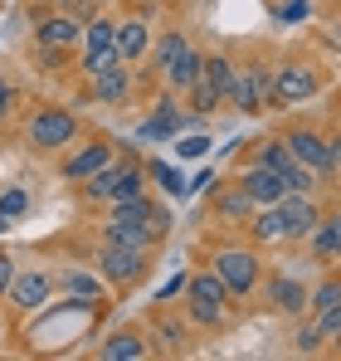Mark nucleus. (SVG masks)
Segmentation results:
<instances>
[{
	"label": "nucleus",
	"instance_id": "f257e3e1",
	"mask_svg": "<svg viewBox=\"0 0 341 361\" xmlns=\"http://www.w3.org/2000/svg\"><path fill=\"white\" fill-rule=\"evenodd\" d=\"M200 49H190V39L180 35V30H166L161 39H156V68H161V78H166V88H190L195 78H200Z\"/></svg>",
	"mask_w": 341,
	"mask_h": 361
},
{
	"label": "nucleus",
	"instance_id": "f03ea898",
	"mask_svg": "<svg viewBox=\"0 0 341 361\" xmlns=\"http://www.w3.org/2000/svg\"><path fill=\"white\" fill-rule=\"evenodd\" d=\"M244 118H259V113H268V103H273V73H268V63H244V68H234V83H229V98Z\"/></svg>",
	"mask_w": 341,
	"mask_h": 361
},
{
	"label": "nucleus",
	"instance_id": "7ed1b4c3",
	"mask_svg": "<svg viewBox=\"0 0 341 361\" xmlns=\"http://www.w3.org/2000/svg\"><path fill=\"white\" fill-rule=\"evenodd\" d=\"M185 288V312L200 322V327H220L225 322V283L215 279V274H195V279H185L180 283Z\"/></svg>",
	"mask_w": 341,
	"mask_h": 361
},
{
	"label": "nucleus",
	"instance_id": "20e7f679",
	"mask_svg": "<svg viewBox=\"0 0 341 361\" xmlns=\"http://www.w3.org/2000/svg\"><path fill=\"white\" fill-rule=\"evenodd\" d=\"M215 279L225 283L229 298H244L259 283V254H249V249H220L215 254Z\"/></svg>",
	"mask_w": 341,
	"mask_h": 361
},
{
	"label": "nucleus",
	"instance_id": "39448f33",
	"mask_svg": "<svg viewBox=\"0 0 341 361\" xmlns=\"http://www.w3.org/2000/svg\"><path fill=\"white\" fill-rule=\"evenodd\" d=\"M73 132H78V118H73L68 108H39V113L30 118V147L54 152V147H68V142H73Z\"/></svg>",
	"mask_w": 341,
	"mask_h": 361
},
{
	"label": "nucleus",
	"instance_id": "423d86ee",
	"mask_svg": "<svg viewBox=\"0 0 341 361\" xmlns=\"http://www.w3.org/2000/svg\"><path fill=\"white\" fill-rule=\"evenodd\" d=\"M283 147L302 161V166H312V171H327V176L337 171V137H317V132L297 127V132H287Z\"/></svg>",
	"mask_w": 341,
	"mask_h": 361
},
{
	"label": "nucleus",
	"instance_id": "0eeeda50",
	"mask_svg": "<svg viewBox=\"0 0 341 361\" xmlns=\"http://www.w3.org/2000/svg\"><path fill=\"white\" fill-rule=\"evenodd\" d=\"M278 215H283V240H307V235H312V225L322 220V210H317L312 190H283Z\"/></svg>",
	"mask_w": 341,
	"mask_h": 361
},
{
	"label": "nucleus",
	"instance_id": "6e6552de",
	"mask_svg": "<svg viewBox=\"0 0 341 361\" xmlns=\"http://www.w3.org/2000/svg\"><path fill=\"white\" fill-rule=\"evenodd\" d=\"M98 269H103L108 283H132V279L147 274V254H142V249H127V244L103 240V249H98Z\"/></svg>",
	"mask_w": 341,
	"mask_h": 361
},
{
	"label": "nucleus",
	"instance_id": "1a4fd4ad",
	"mask_svg": "<svg viewBox=\"0 0 341 361\" xmlns=\"http://www.w3.org/2000/svg\"><path fill=\"white\" fill-rule=\"evenodd\" d=\"M317 93V73L302 68V63H283L273 68V108H292V103H307Z\"/></svg>",
	"mask_w": 341,
	"mask_h": 361
},
{
	"label": "nucleus",
	"instance_id": "9d476101",
	"mask_svg": "<svg viewBox=\"0 0 341 361\" xmlns=\"http://www.w3.org/2000/svg\"><path fill=\"white\" fill-rule=\"evenodd\" d=\"M5 293H10V302H15V307L35 312V307H44V302H49V293H54V279H49V274H39V269H30V274H15Z\"/></svg>",
	"mask_w": 341,
	"mask_h": 361
},
{
	"label": "nucleus",
	"instance_id": "9b49d317",
	"mask_svg": "<svg viewBox=\"0 0 341 361\" xmlns=\"http://www.w3.org/2000/svg\"><path fill=\"white\" fill-rule=\"evenodd\" d=\"M239 190H244V195H249L254 205H278L287 185H283V176H278L273 166H259V161H254V166H249V171L239 176Z\"/></svg>",
	"mask_w": 341,
	"mask_h": 361
},
{
	"label": "nucleus",
	"instance_id": "f8f14e48",
	"mask_svg": "<svg viewBox=\"0 0 341 361\" xmlns=\"http://www.w3.org/2000/svg\"><path fill=\"white\" fill-rule=\"evenodd\" d=\"M35 39L39 44H54V49H73L83 39V20L78 15H44L35 25Z\"/></svg>",
	"mask_w": 341,
	"mask_h": 361
},
{
	"label": "nucleus",
	"instance_id": "ddd939ff",
	"mask_svg": "<svg viewBox=\"0 0 341 361\" xmlns=\"http://www.w3.org/2000/svg\"><path fill=\"white\" fill-rule=\"evenodd\" d=\"M113 44H117V54H122V63L142 59V54L151 49V25H147V20H122L117 35H113Z\"/></svg>",
	"mask_w": 341,
	"mask_h": 361
},
{
	"label": "nucleus",
	"instance_id": "4468645a",
	"mask_svg": "<svg viewBox=\"0 0 341 361\" xmlns=\"http://www.w3.org/2000/svg\"><path fill=\"white\" fill-rule=\"evenodd\" d=\"M268 302H278V312H307V283H297L287 274H273L268 279Z\"/></svg>",
	"mask_w": 341,
	"mask_h": 361
},
{
	"label": "nucleus",
	"instance_id": "2eb2a0df",
	"mask_svg": "<svg viewBox=\"0 0 341 361\" xmlns=\"http://www.w3.org/2000/svg\"><path fill=\"white\" fill-rule=\"evenodd\" d=\"M103 161H113V147H108V142H93V147H83L78 157L63 161V180H88Z\"/></svg>",
	"mask_w": 341,
	"mask_h": 361
},
{
	"label": "nucleus",
	"instance_id": "dca6fc26",
	"mask_svg": "<svg viewBox=\"0 0 341 361\" xmlns=\"http://www.w3.org/2000/svg\"><path fill=\"white\" fill-rule=\"evenodd\" d=\"M103 240L127 244V249H142V254H147V249L156 244L151 235H147V230H142V225H137V220H127V215H113V220L103 225Z\"/></svg>",
	"mask_w": 341,
	"mask_h": 361
},
{
	"label": "nucleus",
	"instance_id": "f3484780",
	"mask_svg": "<svg viewBox=\"0 0 341 361\" xmlns=\"http://www.w3.org/2000/svg\"><path fill=\"white\" fill-rule=\"evenodd\" d=\"M58 288H63V293H68L73 302H83V307L103 302V283H98L93 274H83V269H68V274L58 279Z\"/></svg>",
	"mask_w": 341,
	"mask_h": 361
},
{
	"label": "nucleus",
	"instance_id": "a211bd4d",
	"mask_svg": "<svg viewBox=\"0 0 341 361\" xmlns=\"http://www.w3.org/2000/svg\"><path fill=\"white\" fill-rule=\"evenodd\" d=\"M200 83L225 103L229 98V83H234V63L225 59V54H210V59H200Z\"/></svg>",
	"mask_w": 341,
	"mask_h": 361
},
{
	"label": "nucleus",
	"instance_id": "6ab92c4d",
	"mask_svg": "<svg viewBox=\"0 0 341 361\" xmlns=\"http://www.w3.org/2000/svg\"><path fill=\"white\" fill-rule=\"evenodd\" d=\"M307 240H312V254H317L322 264H332V259H337V240H341V220L337 215H322Z\"/></svg>",
	"mask_w": 341,
	"mask_h": 361
},
{
	"label": "nucleus",
	"instance_id": "aec40b11",
	"mask_svg": "<svg viewBox=\"0 0 341 361\" xmlns=\"http://www.w3.org/2000/svg\"><path fill=\"white\" fill-rule=\"evenodd\" d=\"M249 230H254V240H259V244H278V240H283V215H278V205H254Z\"/></svg>",
	"mask_w": 341,
	"mask_h": 361
},
{
	"label": "nucleus",
	"instance_id": "412c9836",
	"mask_svg": "<svg viewBox=\"0 0 341 361\" xmlns=\"http://www.w3.org/2000/svg\"><path fill=\"white\" fill-rule=\"evenodd\" d=\"M142 357H147V342L137 332H117L103 342V361H142Z\"/></svg>",
	"mask_w": 341,
	"mask_h": 361
},
{
	"label": "nucleus",
	"instance_id": "4be33fe9",
	"mask_svg": "<svg viewBox=\"0 0 341 361\" xmlns=\"http://www.w3.org/2000/svg\"><path fill=\"white\" fill-rule=\"evenodd\" d=\"M93 93H98L103 103H122V98H127V68H122V63H113V68L93 73Z\"/></svg>",
	"mask_w": 341,
	"mask_h": 361
},
{
	"label": "nucleus",
	"instance_id": "5701e85b",
	"mask_svg": "<svg viewBox=\"0 0 341 361\" xmlns=\"http://www.w3.org/2000/svg\"><path fill=\"white\" fill-rule=\"evenodd\" d=\"M215 210H220L225 220H249V215H254V200H249L239 185H229V190H215Z\"/></svg>",
	"mask_w": 341,
	"mask_h": 361
},
{
	"label": "nucleus",
	"instance_id": "b1692460",
	"mask_svg": "<svg viewBox=\"0 0 341 361\" xmlns=\"http://www.w3.org/2000/svg\"><path fill=\"white\" fill-rule=\"evenodd\" d=\"M113 35H117L113 20H88V25H83V44H88V49H113Z\"/></svg>",
	"mask_w": 341,
	"mask_h": 361
},
{
	"label": "nucleus",
	"instance_id": "393cba45",
	"mask_svg": "<svg viewBox=\"0 0 341 361\" xmlns=\"http://www.w3.org/2000/svg\"><path fill=\"white\" fill-rule=\"evenodd\" d=\"M307 307H312V312L341 307V283H337V279H322V288H317V293H307Z\"/></svg>",
	"mask_w": 341,
	"mask_h": 361
},
{
	"label": "nucleus",
	"instance_id": "a878e982",
	"mask_svg": "<svg viewBox=\"0 0 341 361\" xmlns=\"http://www.w3.org/2000/svg\"><path fill=\"white\" fill-rule=\"evenodd\" d=\"M25 210H30V190H25V185L0 190V215H10V220H15V215H25Z\"/></svg>",
	"mask_w": 341,
	"mask_h": 361
},
{
	"label": "nucleus",
	"instance_id": "bb28decb",
	"mask_svg": "<svg viewBox=\"0 0 341 361\" xmlns=\"http://www.w3.org/2000/svg\"><path fill=\"white\" fill-rule=\"evenodd\" d=\"M113 63H122L117 44H113V49H88V59H83V73L93 78V73H103V68H113Z\"/></svg>",
	"mask_w": 341,
	"mask_h": 361
},
{
	"label": "nucleus",
	"instance_id": "cd10ccee",
	"mask_svg": "<svg viewBox=\"0 0 341 361\" xmlns=\"http://www.w3.org/2000/svg\"><path fill=\"white\" fill-rule=\"evenodd\" d=\"M151 180H161L170 195H185V176H180L175 166H166V161H151Z\"/></svg>",
	"mask_w": 341,
	"mask_h": 361
},
{
	"label": "nucleus",
	"instance_id": "c85d7f7f",
	"mask_svg": "<svg viewBox=\"0 0 341 361\" xmlns=\"http://www.w3.org/2000/svg\"><path fill=\"white\" fill-rule=\"evenodd\" d=\"M205 152H210V137H200V132H195V137H180V142H175V157H180V161H200Z\"/></svg>",
	"mask_w": 341,
	"mask_h": 361
},
{
	"label": "nucleus",
	"instance_id": "c756f323",
	"mask_svg": "<svg viewBox=\"0 0 341 361\" xmlns=\"http://www.w3.org/2000/svg\"><path fill=\"white\" fill-rule=\"evenodd\" d=\"M292 347H297V352H317V347H322V327H317V322H307V327H297V337H292Z\"/></svg>",
	"mask_w": 341,
	"mask_h": 361
},
{
	"label": "nucleus",
	"instance_id": "7c9ffc66",
	"mask_svg": "<svg viewBox=\"0 0 341 361\" xmlns=\"http://www.w3.org/2000/svg\"><path fill=\"white\" fill-rule=\"evenodd\" d=\"M170 132H175L170 122H161V118H147V122H142V132H137V137H142V142H166Z\"/></svg>",
	"mask_w": 341,
	"mask_h": 361
},
{
	"label": "nucleus",
	"instance_id": "2f4dec72",
	"mask_svg": "<svg viewBox=\"0 0 341 361\" xmlns=\"http://www.w3.org/2000/svg\"><path fill=\"white\" fill-rule=\"evenodd\" d=\"M307 10H312V0H287V5L278 10V15H283V20H302Z\"/></svg>",
	"mask_w": 341,
	"mask_h": 361
},
{
	"label": "nucleus",
	"instance_id": "473e14b6",
	"mask_svg": "<svg viewBox=\"0 0 341 361\" xmlns=\"http://www.w3.org/2000/svg\"><path fill=\"white\" fill-rule=\"evenodd\" d=\"M10 279H15V259H10V254H0V298H5Z\"/></svg>",
	"mask_w": 341,
	"mask_h": 361
},
{
	"label": "nucleus",
	"instance_id": "72a5a7b5",
	"mask_svg": "<svg viewBox=\"0 0 341 361\" xmlns=\"http://www.w3.org/2000/svg\"><path fill=\"white\" fill-rule=\"evenodd\" d=\"M161 337H166L170 347H180V342H185V327H180V322H161Z\"/></svg>",
	"mask_w": 341,
	"mask_h": 361
},
{
	"label": "nucleus",
	"instance_id": "f704fd0d",
	"mask_svg": "<svg viewBox=\"0 0 341 361\" xmlns=\"http://www.w3.org/2000/svg\"><path fill=\"white\" fill-rule=\"evenodd\" d=\"M10 103H15V88H10V83L0 78V122L10 118Z\"/></svg>",
	"mask_w": 341,
	"mask_h": 361
},
{
	"label": "nucleus",
	"instance_id": "c9c22d12",
	"mask_svg": "<svg viewBox=\"0 0 341 361\" xmlns=\"http://www.w3.org/2000/svg\"><path fill=\"white\" fill-rule=\"evenodd\" d=\"M5 230H10V215H0V235H5Z\"/></svg>",
	"mask_w": 341,
	"mask_h": 361
},
{
	"label": "nucleus",
	"instance_id": "e433bc0d",
	"mask_svg": "<svg viewBox=\"0 0 341 361\" xmlns=\"http://www.w3.org/2000/svg\"><path fill=\"white\" fill-rule=\"evenodd\" d=\"M93 5H108V0H93Z\"/></svg>",
	"mask_w": 341,
	"mask_h": 361
},
{
	"label": "nucleus",
	"instance_id": "4c0bfd02",
	"mask_svg": "<svg viewBox=\"0 0 341 361\" xmlns=\"http://www.w3.org/2000/svg\"><path fill=\"white\" fill-rule=\"evenodd\" d=\"M39 5H54V0H39Z\"/></svg>",
	"mask_w": 341,
	"mask_h": 361
}]
</instances>
